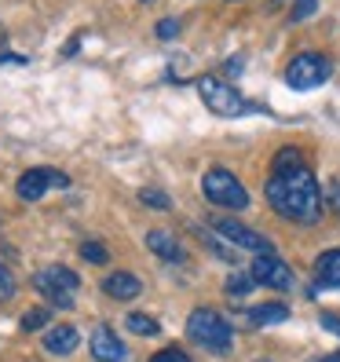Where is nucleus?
<instances>
[{"label":"nucleus","instance_id":"obj_4","mask_svg":"<svg viewBox=\"0 0 340 362\" xmlns=\"http://www.w3.org/2000/svg\"><path fill=\"white\" fill-rule=\"evenodd\" d=\"M201 190H205V198L212 205H220V209H245L249 205V194H245V187L242 180H235L227 173V168H209L205 180H201Z\"/></svg>","mask_w":340,"mask_h":362},{"label":"nucleus","instance_id":"obj_12","mask_svg":"<svg viewBox=\"0 0 340 362\" xmlns=\"http://www.w3.org/2000/svg\"><path fill=\"white\" fill-rule=\"evenodd\" d=\"M146 249L158 252L161 260H183V245L168 230H151V234H146Z\"/></svg>","mask_w":340,"mask_h":362},{"label":"nucleus","instance_id":"obj_22","mask_svg":"<svg viewBox=\"0 0 340 362\" xmlns=\"http://www.w3.org/2000/svg\"><path fill=\"white\" fill-rule=\"evenodd\" d=\"M151 362H194L187 351H180V348H165V351H158Z\"/></svg>","mask_w":340,"mask_h":362},{"label":"nucleus","instance_id":"obj_8","mask_svg":"<svg viewBox=\"0 0 340 362\" xmlns=\"http://www.w3.org/2000/svg\"><path fill=\"white\" fill-rule=\"evenodd\" d=\"M252 279H257V286H267V289H293L296 286L293 267L282 264L279 257H257L252 260Z\"/></svg>","mask_w":340,"mask_h":362},{"label":"nucleus","instance_id":"obj_6","mask_svg":"<svg viewBox=\"0 0 340 362\" xmlns=\"http://www.w3.org/2000/svg\"><path fill=\"white\" fill-rule=\"evenodd\" d=\"M212 230L223 234L227 242H235V249H245V252H257V257H274V245L271 238H264L260 230H252L238 220H230V216H220V220H212Z\"/></svg>","mask_w":340,"mask_h":362},{"label":"nucleus","instance_id":"obj_16","mask_svg":"<svg viewBox=\"0 0 340 362\" xmlns=\"http://www.w3.org/2000/svg\"><path fill=\"white\" fill-rule=\"evenodd\" d=\"M129 329H132V333H139V337H158V333H161L158 318L139 315V311H132V315H129Z\"/></svg>","mask_w":340,"mask_h":362},{"label":"nucleus","instance_id":"obj_23","mask_svg":"<svg viewBox=\"0 0 340 362\" xmlns=\"http://www.w3.org/2000/svg\"><path fill=\"white\" fill-rule=\"evenodd\" d=\"M176 33H180V23H176V18H161V23H158V37H161V40L176 37Z\"/></svg>","mask_w":340,"mask_h":362},{"label":"nucleus","instance_id":"obj_15","mask_svg":"<svg viewBox=\"0 0 340 362\" xmlns=\"http://www.w3.org/2000/svg\"><path fill=\"white\" fill-rule=\"evenodd\" d=\"M289 318V308L286 304H260V308H252L249 311V322L252 326H279Z\"/></svg>","mask_w":340,"mask_h":362},{"label":"nucleus","instance_id":"obj_18","mask_svg":"<svg viewBox=\"0 0 340 362\" xmlns=\"http://www.w3.org/2000/svg\"><path fill=\"white\" fill-rule=\"evenodd\" d=\"M252 286H257L252 271H249V274H230V279H227V293H230V296H245Z\"/></svg>","mask_w":340,"mask_h":362},{"label":"nucleus","instance_id":"obj_1","mask_svg":"<svg viewBox=\"0 0 340 362\" xmlns=\"http://www.w3.org/2000/svg\"><path fill=\"white\" fill-rule=\"evenodd\" d=\"M267 202L279 216L293 223H318V216H322V187L307 165L274 173L267 180Z\"/></svg>","mask_w":340,"mask_h":362},{"label":"nucleus","instance_id":"obj_21","mask_svg":"<svg viewBox=\"0 0 340 362\" xmlns=\"http://www.w3.org/2000/svg\"><path fill=\"white\" fill-rule=\"evenodd\" d=\"M318 11V0H296L293 4V23H304V18H311Z\"/></svg>","mask_w":340,"mask_h":362},{"label":"nucleus","instance_id":"obj_2","mask_svg":"<svg viewBox=\"0 0 340 362\" xmlns=\"http://www.w3.org/2000/svg\"><path fill=\"white\" fill-rule=\"evenodd\" d=\"M187 337L194 340V344L216 351V355L230 351V344H235V329H230V322H227L220 311H212V308L190 311V318H187Z\"/></svg>","mask_w":340,"mask_h":362},{"label":"nucleus","instance_id":"obj_5","mask_svg":"<svg viewBox=\"0 0 340 362\" xmlns=\"http://www.w3.org/2000/svg\"><path fill=\"white\" fill-rule=\"evenodd\" d=\"M333 74L329 59L326 55H315V52H304L296 55L289 66H286V84L296 92H307V88H318V84H326Z\"/></svg>","mask_w":340,"mask_h":362},{"label":"nucleus","instance_id":"obj_24","mask_svg":"<svg viewBox=\"0 0 340 362\" xmlns=\"http://www.w3.org/2000/svg\"><path fill=\"white\" fill-rule=\"evenodd\" d=\"M326 198H329V205L336 209V216H340V183H336V180L326 187Z\"/></svg>","mask_w":340,"mask_h":362},{"label":"nucleus","instance_id":"obj_7","mask_svg":"<svg viewBox=\"0 0 340 362\" xmlns=\"http://www.w3.org/2000/svg\"><path fill=\"white\" fill-rule=\"evenodd\" d=\"M66 183L70 180L62 173H55V168H30V173L18 176L15 190H18V198H23V202H37V198H45L48 187H66Z\"/></svg>","mask_w":340,"mask_h":362},{"label":"nucleus","instance_id":"obj_17","mask_svg":"<svg viewBox=\"0 0 340 362\" xmlns=\"http://www.w3.org/2000/svg\"><path fill=\"white\" fill-rule=\"evenodd\" d=\"M139 198H143V205H151V209H172V202L165 198V190H158V187H143L139 190Z\"/></svg>","mask_w":340,"mask_h":362},{"label":"nucleus","instance_id":"obj_3","mask_svg":"<svg viewBox=\"0 0 340 362\" xmlns=\"http://www.w3.org/2000/svg\"><path fill=\"white\" fill-rule=\"evenodd\" d=\"M198 95L205 99L209 110L220 114V117H242V114L252 110V103L238 88H230V84H223L216 77H198Z\"/></svg>","mask_w":340,"mask_h":362},{"label":"nucleus","instance_id":"obj_26","mask_svg":"<svg viewBox=\"0 0 340 362\" xmlns=\"http://www.w3.org/2000/svg\"><path fill=\"white\" fill-rule=\"evenodd\" d=\"M11 289H15V286H11V274L0 267V293H11Z\"/></svg>","mask_w":340,"mask_h":362},{"label":"nucleus","instance_id":"obj_13","mask_svg":"<svg viewBox=\"0 0 340 362\" xmlns=\"http://www.w3.org/2000/svg\"><path fill=\"white\" fill-rule=\"evenodd\" d=\"M315 274H318V286L340 289V249L322 252V257H318V264H315Z\"/></svg>","mask_w":340,"mask_h":362},{"label":"nucleus","instance_id":"obj_20","mask_svg":"<svg viewBox=\"0 0 340 362\" xmlns=\"http://www.w3.org/2000/svg\"><path fill=\"white\" fill-rule=\"evenodd\" d=\"M45 326H48V311H45V308H30V311L23 315V329H26V333L45 329Z\"/></svg>","mask_w":340,"mask_h":362},{"label":"nucleus","instance_id":"obj_19","mask_svg":"<svg viewBox=\"0 0 340 362\" xmlns=\"http://www.w3.org/2000/svg\"><path fill=\"white\" fill-rule=\"evenodd\" d=\"M81 257L88 260V264H106V260H110V252H106L102 242H84L81 245Z\"/></svg>","mask_w":340,"mask_h":362},{"label":"nucleus","instance_id":"obj_14","mask_svg":"<svg viewBox=\"0 0 340 362\" xmlns=\"http://www.w3.org/2000/svg\"><path fill=\"white\" fill-rule=\"evenodd\" d=\"M33 289H37L40 296H48L55 308H70V304H74V293H66V289H59L55 282H48V274H45V271H37V274H33Z\"/></svg>","mask_w":340,"mask_h":362},{"label":"nucleus","instance_id":"obj_10","mask_svg":"<svg viewBox=\"0 0 340 362\" xmlns=\"http://www.w3.org/2000/svg\"><path fill=\"white\" fill-rule=\"evenodd\" d=\"M102 289H106V296H114V300H136V296L143 293V282L129 271H117L102 282Z\"/></svg>","mask_w":340,"mask_h":362},{"label":"nucleus","instance_id":"obj_27","mask_svg":"<svg viewBox=\"0 0 340 362\" xmlns=\"http://www.w3.org/2000/svg\"><path fill=\"white\" fill-rule=\"evenodd\" d=\"M318 362H340V355H326V358H318Z\"/></svg>","mask_w":340,"mask_h":362},{"label":"nucleus","instance_id":"obj_9","mask_svg":"<svg viewBox=\"0 0 340 362\" xmlns=\"http://www.w3.org/2000/svg\"><path fill=\"white\" fill-rule=\"evenodd\" d=\"M92 355H95L99 362H121V358H124V344L117 340V333H114L110 326H99V329L92 333Z\"/></svg>","mask_w":340,"mask_h":362},{"label":"nucleus","instance_id":"obj_25","mask_svg":"<svg viewBox=\"0 0 340 362\" xmlns=\"http://www.w3.org/2000/svg\"><path fill=\"white\" fill-rule=\"evenodd\" d=\"M322 329H329V333H336V337H340V318H333V315H322Z\"/></svg>","mask_w":340,"mask_h":362},{"label":"nucleus","instance_id":"obj_11","mask_svg":"<svg viewBox=\"0 0 340 362\" xmlns=\"http://www.w3.org/2000/svg\"><path fill=\"white\" fill-rule=\"evenodd\" d=\"M77 329L74 326H52L45 333V351L48 355H74L77 351Z\"/></svg>","mask_w":340,"mask_h":362}]
</instances>
